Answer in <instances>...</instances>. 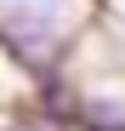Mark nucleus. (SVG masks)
<instances>
[{
    "mask_svg": "<svg viewBox=\"0 0 125 131\" xmlns=\"http://www.w3.org/2000/svg\"><path fill=\"white\" fill-rule=\"evenodd\" d=\"M74 120L85 125V131H125V108L108 103V97H91V103L74 108Z\"/></svg>",
    "mask_w": 125,
    "mask_h": 131,
    "instance_id": "1",
    "label": "nucleus"
},
{
    "mask_svg": "<svg viewBox=\"0 0 125 131\" xmlns=\"http://www.w3.org/2000/svg\"><path fill=\"white\" fill-rule=\"evenodd\" d=\"M11 131H40V125H11Z\"/></svg>",
    "mask_w": 125,
    "mask_h": 131,
    "instance_id": "2",
    "label": "nucleus"
}]
</instances>
